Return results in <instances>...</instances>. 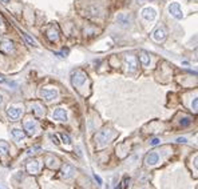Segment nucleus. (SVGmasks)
<instances>
[{"mask_svg": "<svg viewBox=\"0 0 198 189\" xmlns=\"http://www.w3.org/2000/svg\"><path fill=\"white\" fill-rule=\"evenodd\" d=\"M113 136H114L113 131L110 129V128H105V129H102L98 134H96V143H98L100 147H103V145H106L113 139Z\"/></svg>", "mask_w": 198, "mask_h": 189, "instance_id": "1", "label": "nucleus"}, {"mask_svg": "<svg viewBox=\"0 0 198 189\" xmlns=\"http://www.w3.org/2000/svg\"><path fill=\"white\" fill-rule=\"evenodd\" d=\"M87 80V73L85 71L82 69H76L75 72L72 73V77H71V83L74 87H76V88H79V87L83 85V83H85Z\"/></svg>", "mask_w": 198, "mask_h": 189, "instance_id": "2", "label": "nucleus"}, {"mask_svg": "<svg viewBox=\"0 0 198 189\" xmlns=\"http://www.w3.org/2000/svg\"><path fill=\"white\" fill-rule=\"evenodd\" d=\"M23 111L20 109V108H16V107H8L7 108V116H8L9 120L12 121H18L20 119V116H22Z\"/></svg>", "mask_w": 198, "mask_h": 189, "instance_id": "3", "label": "nucleus"}, {"mask_svg": "<svg viewBox=\"0 0 198 189\" xmlns=\"http://www.w3.org/2000/svg\"><path fill=\"white\" fill-rule=\"evenodd\" d=\"M24 131H26L27 134H30V136L35 134L36 131H38V123H36V120L30 119V120L24 121Z\"/></svg>", "mask_w": 198, "mask_h": 189, "instance_id": "4", "label": "nucleus"}, {"mask_svg": "<svg viewBox=\"0 0 198 189\" xmlns=\"http://www.w3.org/2000/svg\"><path fill=\"white\" fill-rule=\"evenodd\" d=\"M40 94H42V97L46 101H52V100H55L56 97L59 96V93H58V91H56V89H48V88L42 89Z\"/></svg>", "mask_w": 198, "mask_h": 189, "instance_id": "5", "label": "nucleus"}, {"mask_svg": "<svg viewBox=\"0 0 198 189\" xmlns=\"http://www.w3.org/2000/svg\"><path fill=\"white\" fill-rule=\"evenodd\" d=\"M169 12L178 20H181L183 18V13L181 11V7H179V4H177V3H173V4L169 5Z\"/></svg>", "mask_w": 198, "mask_h": 189, "instance_id": "6", "label": "nucleus"}, {"mask_svg": "<svg viewBox=\"0 0 198 189\" xmlns=\"http://www.w3.org/2000/svg\"><path fill=\"white\" fill-rule=\"evenodd\" d=\"M39 163L36 160H31V161H28L26 165V169L27 172H28L30 174H38L39 173Z\"/></svg>", "mask_w": 198, "mask_h": 189, "instance_id": "7", "label": "nucleus"}, {"mask_svg": "<svg viewBox=\"0 0 198 189\" xmlns=\"http://www.w3.org/2000/svg\"><path fill=\"white\" fill-rule=\"evenodd\" d=\"M126 63L127 67H129V72H135L137 65H138V61H137V57L134 55H126Z\"/></svg>", "mask_w": 198, "mask_h": 189, "instance_id": "8", "label": "nucleus"}, {"mask_svg": "<svg viewBox=\"0 0 198 189\" xmlns=\"http://www.w3.org/2000/svg\"><path fill=\"white\" fill-rule=\"evenodd\" d=\"M54 120H58V121H67V112L63 108H56L52 113Z\"/></svg>", "mask_w": 198, "mask_h": 189, "instance_id": "9", "label": "nucleus"}, {"mask_svg": "<svg viewBox=\"0 0 198 189\" xmlns=\"http://www.w3.org/2000/svg\"><path fill=\"white\" fill-rule=\"evenodd\" d=\"M142 16L145 20H154L155 19V9L151 8V7H146V8L142 9Z\"/></svg>", "mask_w": 198, "mask_h": 189, "instance_id": "10", "label": "nucleus"}, {"mask_svg": "<svg viewBox=\"0 0 198 189\" xmlns=\"http://www.w3.org/2000/svg\"><path fill=\"white\" fill-rule=\"evenodd\" d=\"M158 161H159V156H158V153H155V152H150V153H147L146 157H145L146 165H154V164L158 163Z\"/></svg>", "mask_w": 198, "mask_h": 189, "instance_id": "11", "label": "nucleus"}, {"mask_svg": "<svg viewBox=\"0 0 198 189\" xmlns=\"http://www.w3.org/2000/svg\"><path fill=\"white\" fill-rule=\"evenodd\" d=\"M74 172H75V169H74V167H72V165H70V164H64L62 167V176L64 178L72 177Z\"/></svg>", "mask_w": 198, "mask_h": 189, "instance_id": "12", "label": "nucleus"}, {"mask_svg": "<svg viewBox=\"0 0 198 189\" xmlns=\"http://www.w3.org/2000/svg\"><path fill=\"white\" fill-rule=\"evenodd\" d=\"M47 38H48L50 41H58L59 40L58 28H56V27H51V28L47 31Z\"/></svg>", "mask_w": 198, "mask_h": 189, "instance_id": "13", "label": "nucleus"}, {"mask_svg": "<svg viewBox=\"0 0 198 189\" xmlns=\"http://www.w3.org/2000/svg\"><path fill=\"white\" fill-rule=\"evenodd\" d=\"M11 136L16 141H22V140H24V137H26V132L22 129H18V128H13L11 131Z\"/></svg>", "mask_w": 198, "mask_h": 189, "instance_id": "14", "label": "nucleus"}, {"mask_svg": "<svg viewBox=\"0 0 198 189\" xmlns=\"http://www.w3.org/2000/svg\"><path fill=\"white\" fill-rule=\"evenodd\" d=\"M153 38H154V40H157V41H163V40L166 39V31H165V28H163V27L158 28L155 32H154Z\"/></svg>", "mask_w": 198, "mask_h": 189, "instance_id": "15", "label": "nucleus"}, {"mask_svg": "<svg viewBox=\"0 0 198 189\" xmlns=\"http://www.w3.org/2000/svg\"><path fill=\"white\" fill-rule=\"evenodd\" d=\"M13 49L15 48H13V44L11 41H2L0 43V51H2L3 53H11Z\"/></svg>", "mask_w": 198, "mask_h": 189, "instance_id": "16", "label": "nucleus"}, {"mask_svg": "<svg viewBox=\"0 0 198 189\" xmlns=\"http://www.w3.org/2000/svg\"><path fill=\"white\" fill-rule=\"evenodd\" d=\"M9 153V145L5 141H0V156H7Z\"/></svg>", "mask_w": 198, "mask_h": 189, "instance_id": "17", "label": "nucleus"}, {"mask_svg": "<svg viewBox=\"0 0 198 189\" xmlns=\"http://www.w3.org/2000/svg\"><path fill=\"white\" fill-rule=\"evenodd\" d=\"M139 61L142 63V65H145V67L150 65V56L147 55V53L142 52V53L139 55Z\"/></svg>", "mask_w": 198, "mask_h": 189, "instance_id": "18", "label": "nucleus"}, {"mask_svg": "<svg viewBox=\"0 0 198 189\" xmlns=\"http://www.w3.org/2000/svg\"><path fill=\"white\" fill-rule=\"evenodd\" d=\"M32 111L33 112H35L36 114H38V116H43V114H44V109H43L42 107L39 105V104H32Z\"/></svg>", "mask_w": 198, "mask_h": 189, "instance_id": "19", "label": "nucleus"}, {"mask_svg": "<svg viewBox=\"0 0 198 189\" xmlns=\"http://www.w3.org/2000/svg\"><path fill=\"white\" fill-rule=\"evenodd\" d=\"M190 123H192V119H189V117H185V119L181 120V125H182V127L190 125Z\"/></svg>", "mask_w": 198, "mask_h": 189, "instance_id": "20", "label": "nucleus"}, {"mask_svg": "<svg viewBox=\"0 0 198 189\" xmlns=\"http://www.w3.org/2000/svg\"><path fill=\"white\" fill-rule=\"evenodd\" d=\"M40 151V147L39 145H36V147H33V148H31V149H30L28 152H27V153L30 154V156H31V154H35V153H38V152Z\"/></svg>", "mask_w": 198, "mask_h": 189, "instance_id": "21", "label": "nucleus"}, {"mask_svg": "<svg viewBox=\"0 0 198 189\" xmlns=\"http://www.w3.org/2000/svg\"><path fill=\"white\" fill-rule=\"evenodd\" d=\"M23 36H24V39H26L27 41H28V43H30V44H31V45H36V41H35V40H33V39H31V38H30V36L27 35V33H23Z\"/></svg>", "mask_w": 198, "mask_h": 189, "instance_id": "22", "label": "nucleus"}, {"mask_svg": "<svg viewBox=\"0 0 198 189\" xmlns=\"http://www.w3.org/2000/svg\"><path fill=\"white\" fill-rule=\"evenodd\" d=\"M62 139H63V141H64L66 144H71V139H70V136H68V134L63 133V134H62Z\"/></svg>", "mask_w": 198, "mask_h": 189, "instance_id": "23", "label": "nucleus"}, {"mask_svg": "<svg viewBox=\"0 0 198 189\" xmlns=\"http://www.w3.org/2000/svg\"><path fill=\"white\" fill-rule=\"evenodd\" d=\"M197 105H198V100H197V99H194L193 104H192V107H193V109H194V111H197Z\"/></svg>", "mask_w": 198, "mask_h": 189, "instance_id": "24", "label": "nucleus"}, {"mask_svg": "<svg viewBox=\"0 0 198 189\" xmlns=\"http://www.w3.org/2000/svg\"><path fill=\"white\" fill-rule=\"evenodd\" d=\"M159 141H161V140H159V139H157V137H155V139H153V140H151V145H158V144H159Z\"/></svg>", "mask_w": 198, "mask_h": 189, "instance_id": "25", "label": "nucleus"}, {"mask_svg": "<svg viewBox=\"0 0 198 189\" xmlns=\"http://www.w3.org/2000/svg\"><path fill=\"white\" fill-rule=\"evenodd\" d=\"M186 139H185V137H178V139H177V143H183V144H185L186 143Z\"/></svg>", "mask_w": 198, "mask_h": 189, "instance_id": "26", "label": "nucleus"}, {"mask_svg": "<svg viewBox=\"0 0 198 189\" xmlns=\"http://www.w3.org/2000/svg\"><path fill=\"white\" fill-rule=\"evenodd\" d=\"M94 177H95V180L98 181V184H99V185H102V178H100V177L98 176V174H94Z\"/></svg>", "mask_w": 198, "mask_h": 189, "instance_id": "27", "label": "nucleus"}, {"mask_svg": "<svg viewBox=\"0 0 198 189\" xmlns=\"http://www.w3.org/2000/svg\"><path fill=\"white\" fill-rule=\"evenodd\" d=\"M51 139H52V141H54V143H55V144H59V140H58V137H56L55 134H52V136H51Z\"/></svg>", "mask_w": 198, "mask_h": 189, "instance_id": "28", "label": "nucleus"}, {"mask_svg": "<svg viewBox=\"0 0 198 189\" xmlns=\"http://www.w3.org/2000/svg\"><path fill=\"white\" fill-rule=\"evenodd\" d=\"M115 189H125V188H123V184H119V185H116Z\"/></svg>", "mask_w": 198, "mask_h": 189, "instance_id": "29", "label": "nucleus"}, {"mask_svg": "<svg viewBox=\"0 0 198 189\" xmlns=\"http://www.w3.org/2000/svg\"><path fill=\"white\" fill-rule=\"evenodd\" d=\"M0 83H5V79H4V77L0 76Z\"/></svg>", "mask_w": 198, "mask_h": 189, "instance_id": "30", "label": "nucleus"}, {"mask_svg": "<svg viewBox=\"0 0 198 189\" xmlns=\"http://www.w3.org/2000/svg\"><path fill=\"white\" fill-rule=\"evenodd\" d=\"M2 103H3V96L0 94V104H2Z\"/></svg>", "mask_w": 198, "mask_h": 189, "instance_id": "31", "label": "nucleus"}, {"mask_svg": "<svg viewBox=\"0 0 198 189\" xmlns=\"http://www.w3.org/2000/svg\"><path fill=\"white\" fill-rule=\"evenodd\" d=\"M2 2H3V3H8L9 0H2Z\"/></svg>", "mask_w": 198, "mask_h": 189, "instance_id": "32", "label": "nucleus"}, {"mask_svg": "<svg viewBox=\"0 0 198 189\" xmlns=\"http://www.w3.org/2000/svg\"><path fill=\"white\" fill-rule=\"evenodd\" d=\"M0 189H2V188H0Z\"/></svg>", "mask_w": 198, "mask_h": 189, "instance_id": "33", "label": "nucleus"}]
</instances>
